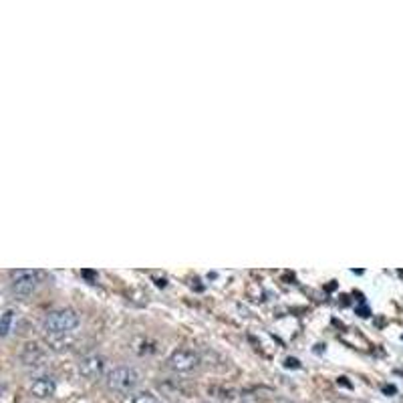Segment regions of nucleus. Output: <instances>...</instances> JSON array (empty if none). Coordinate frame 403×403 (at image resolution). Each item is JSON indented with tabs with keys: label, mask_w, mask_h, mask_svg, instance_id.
Masks as SVG:
<instances>
[{
	"label": "nucleus",
	"mask_w": 403,
	"mask_h": 403,
	"mask_svg": "<svg viewBox=\"0 0 403 403\" xmlns=\"http://www.w3.org/2000/svg\"><path fill=\"white\" fill-rule=\"evenodd\" d=\"M142 383V375L139 371L129 367V365H119L111 369L105 375V387L117 393V395H128V393H135V389Z\"/></svg>",
	"instance_id": "nucleus-2"
},
{
	"label": "nucleus",
	"mask_w": 403,
	"mask_h": 403,
	"mask_svg": "<svg viewBox=\"0 0 403 403\" xmlns=\"http://www.w3.org/2000/svg\"><path fill=\"white\" fill-rule=\"evenodd\" d=\"M200 363H202L200 355L192 349H176L168 357V367L177 375H190L200 367Z\"/></svg>",
	"instance_id": "nucleus-4"
},
{
	"label": "nucleus",
	"mask_w": 403,
	"mask_h": 403,
	"mask_svg": "<svg viewBox=\"0 0 403 403\" xmlns=\"http://www.w3.org/2000/svg\"><path fill=\"white\" fill-rule=\"evenodd\" d=\"M105 365H107V361H105V357H103V355H99V353L85 355V357L79 361V375L83 377V379L97 381V379H101V377H103V373H105Z\"/></svg>",
	"instance_id": "nucleus-5"
},
{
	"label": "nucleus",
	"mask_w": 403,
	"mask_h": 403,
	"mask_svg": "<svg viewBox=\"0 0 403 403\" xmlns=\"http://www.w3.org/2000/svg\"><path fill=\"white\" fill-rule=\"evenodd\" d=\"M13 321H15V313L13 310H6L2 317H0V337H6L13 329Z\"/></svg>",
	"instance_id": "nucleus-9"
},
{
	"label": "nucleus",
	"mask_w": 403,
	"mask_h": 403,
	"mask_svg": "<svg viewBox=\"0 0 403 403\" xmlns=\"http://www.w3.org/2000/svg\"><path fill=\"white\" fill-rule=\"evenodd\" d=\"M41 285V273L34 268H16L11 271V289L16 296H31Z\"/></svg>",
	"instance_id": "nucleus-3"
},
{
	"label": "nucleus",
	"mask_w": 403,
	"mask_h": 403,
	"mask_svg": "<svg viewBox=\"0 0 403 403\" xmlns=\"http://www.w3.org/2000/svg\"><path fill=\"white\" fill-rule=\"evenodd\" d=\"M128 403H163L156 395V393H151V391H137V393H133L131 397H129Z\"/></svg>",
	"instance_id": "nucleus-8"
},
{
	"label": "nucleus",
	"mask_w": 403,
	"mask_h": 403,
	"mask_svg": "<svg viewBox=\"0 0 403 403\" xmlns=\"http://www.w3.org/2000/svg\"><path fill=\"white\" fill-rule=\"evenodd\" d=\"M57 391V381L48 375H41L36 379H32L31 383V393L36 397V399H48L53 397Z\"/></svg>",
	"instance_id": "nucleus-7"
},
{
	"label": "nucleus",
	"mask_w": 403,
	"mask_h": 403,
	"mask_svg": "<svg viewBox=\"0 0 403 403\" xmlns=\"http://www.w3.org/2000/svg\"><path fill=\"white\" fill-rule=\"evenodd\" d=\"M81 325L79 313L75 308H55L43 319V331L48 341H63L73 335Z\"/></svg>",
	"instance_id": "nucleus-1"
},
{
	"label": "nucleus",
	"mask_w": 403,
	"mask_h": 403,
	"mask_svg": "<svg viewBox=\"0 0 403 403\" xmlns=\"http://www.w3.org/2000/svg\"><path fill=\"white\" fill-rule=\"evenodd\" d=\"M45 359H47V353H45V349L39 345V343H27L25 347H22V351H20V361H22V365H27V367H39V365H43L45 363Z\"/></svg>",
	"instance_id": "nucleus-6"
}]
</instances>
